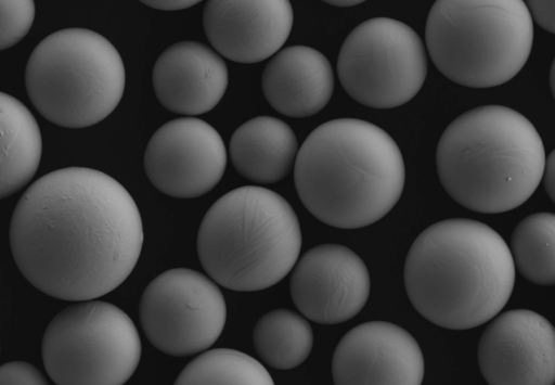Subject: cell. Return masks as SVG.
<instances>
[{
	"label": "cell",
	"mask_w": 555,
	"mask_h": 385,
	"mask_svg": "<svg viewBox=\"0 0 555 385\" xmlns=\"http://www.w3.org/2000/svg\"><path fill=\"white\" fill-rule=\"evenodd\" d=\"M337 74L344 90L358 103L373 108L397 107L423 87L426 50L406 24L389 17L370 18L346 37Z\"/></svg>",
	"instance_id": "cell-9"
},
{
	"label": "cell",
	"mask_w": 555,
	"mask_h": 385,
	"mask_svg": "<svg viewBox=\"0 0 555 385\" xmlns=\"http://www.w3.org/2000/svg\"><path fill=\"white\" fill-rule=\"evenodd\" d=\"M3 384L47 385L48 381L33 364L11 361L0 365V385Z\"/></svg>",
	"instance_id": "cell-24"
},
{
	"label": "cell",
	"mask_w": 555,
	"mask_h": 385,
	"mask_svg": "<svg viewBox=\"0 0 555 385\" xmlns=\"http://www.w3.org/2000/svg\"><path fill=\"white\" fill-rule=\"evenodd\" d=\"M542 179L544 180V189L548 197L554 202V151L545 158Z\"/></svg>",
	"instance_id": "cell-27"
},
{
	"label": "cell",
	"mask_w": 555,
	"mask_h": 385,
	"mask_svg": "<svg viewBox=\"0 0 555 385\" xmlns=\"http://www.w3.org/2000/svg\"><path fill=\"white\" fill-rule=\"evenodd\" d=\"M508 245L488 224L451 218L426 228L404 262V286L416 311L449 330H468L495 317L515 284Z\"/></svg>",
	"instance_id": "cell-2"
},
{
	"label": "cell",
	"mask_w": 555,
	"mask_h": 385,
	"mask_svg": "<svg viewBox=\"0 0 555 385\" xmlns=\"http://www.w3.org/2000/svg\"><path fill=\"white\" fill-rule=\"evenodd\" d=\"M427 52L451 81L491 88L514 78L533 42L524 0H436L426 21Z\"/></svg>",
	"instance_id": "cell-6"
},
{
	"label": "cell",
	"mask_w": 555,
	"mask_h": 385,
	"mask_svg": "<svg viewBox=\"0 0 555 385\" xmlns=\"http://www.w3.org/2000/svg\"><path fill=\"white\" fill-rule=\"evenodd\" d=\"M10 246L24 278L63 300L103 296L132 272L144 234L138 206L111 176L87 167L51 171L21 196Z\"/></svg>",
	"instance_id": "cell-1"
},
{
	"label": "cell",
	"mask_w": 555,
	"mask_h": 385,
	"mask_svg": "<svg viewBox=\"0 0 555 385\" xmlns=\"http://www.w3.org/2000/svg\"><path fill=\"white\" fill-rule=\"evenodd\" d=\"M262 92L279 113L295 118L319 113L330 102L334 74L320 51L292 46L274 53L261 77Z\"/></svg>",
	"instance_id": "cell-17"
},
{
	"label": "cell",
	"mask_w": 555,
	"mask_h": 385,
	"mask_svg": "<svg viewBox=\"0 0 555 385\" xmlns=\"http://www.w3.org/2000/svg\"><path fill=\"white\" fill-rule=\"evenodd\" d=\"M482 332L477 359L490 385H552L555 332L543 316L527 309L498 313Z\"/></svg>",
	"instance_id": "cell-13"
},
{
	"label": "cell",
	"mask_w": 555,
	"mask_h": 385,
	"mask_svg": "<svg viewBox=\"0 0 555 385\" xmlns=\"http://www.w3.org/2000/svg\"><path fill=\"white\" fill-rule=\"evenodd\" d=\"M126 84L124 62L102 35L65 28L41 40L25 69L35 108L50 123L85 128L105 119L119 104Z\"/></svg>",
	"instance_id": "cell-7"
},
{
	"label": "cell",
	"mask_w": 555,
	"mask_h": 385,
	"mask_svg": "<svg viewBox=\"0 0 555 385\" xmlns=\"http://www.w3.org/2000/svg\"><path fill=\"white\" fill-rule=\"evenodd\" d=\"M44 369L59 385H121L141 358L133 321L113 304L87 299L61 310L42 338Z\"/></svg>",
	"instance_id": "cell-8"
},
{
	"label": "cell",
	"mask_w": 555,
	"mask_h": 385,
	"mask_svg": "<svg viewBox=\"0 0 555 385\" xmlns=\"http://www.w3.org/2000/svg\"><path fill=\"white\" fill-rule=\"evenodd\" d=\"M555 215L535 213L515 227L511 246L515 269L528 281L552 286L555 283Z\"/></svg>",
	"instance_id": "cell-21"
},
{
	"label": "cell",
	"mask_w": 555,
	"mask_h": 385,
	"mask_svg": "<svg viewBox=\"0 0 555 385\" xmlns=\"http://www.w3.org/2000/svg\"><path fill=\"white\" fill-rule=\"evenodd\" d=\"M425 362L416 339L403 328L386 321H369L347 332L332 359L336 385H420Z\"/></svg>",
	"instance_id": "cell-14"
},
{
	"label": "cell",
	"mask_w": 555,
	"mask_h": 385,
	"mask_svg": "<svg viewBox=\"0 0 555 385\" xmlns=\"http://www.w3.org/2000/svg\"><path fill=\"white\" fill-rule=\"evenodd\" d=\"M143 4L162 11H176L191 8L202 0H139Z\"/></svg>",
	"instance_id": "cell-26"
},
{
	"label": "cell",
	"mask_w": 555,
	"mask_h": 385,
	"mask_svg": "<svg viewBox=\"0 0 555 385\" xmlns=\"http://www.w3.org/2000/svg\"><path fill=\"white\" fill-rule=\"evenodd\" d=\"M35 14L34 0H0V51L15 46L28 34Z\"/></svg>",
	"instance_id": "cell-23"
},
{
	"label": "cell",
	"mask_w": 555,
	"mask_h": 385,
	"mask_svg": "<svg viewBox=\"0 0 555 385\" xmlns=\"http://www.w3.org/2000/svg\"><path fill=\"white\" fill-rule=\"evenodd\" d=\"M334 7L347 8L360 4L366 0H321Z\"/></svg>",
	"instance_id": "cell-28"
},
{
	"label": "cell",
	"mask_w": 555,
	"mask_h": 385,
	"mask_svg": "<svg viewBox=\"0 0 555 385\" xmlns=\"http://www.w3.org/2000/svg\"><path fill=\"white\" fill-rule=\"evenodd\" d=\"M297 194L318 220L358 229L385 217L401 197L405 168L395 140L357 118L328 120L313 129L294 164Z\"/></svg>",
	"instance_id": "cell-3"
},
{
	"label": "cell",
	"mask_w": 555,
	"mask_h": 385,
	"mask_svg": "<svg viewBox=\"0 0 555 385\" xmlns=\"http://www.w3.org/2000/svg\"><path fill=\"white\" fill-rule=\"evenodd\" d=\"M229 81L223 59L197 41H181L156 60L152 84L159 103L186 116L204 114L222 99Z\"/></svg>",
	"instance_id": "cell-16"
},
{
	"label": "cell",
	"mask_w": 555,
	"mask_h": 385,
	"mask_svg": "<svg viewBox=\"0 0 555 385\" xmlns=\"http://www.w3.org/2000/svg\"><path fill=\"white\" fill-rule=\"evenodd\" d=\"M545 158L532 123L503 105H482L457 116L436 150L446 192L481 214L505 213L529 200L542 180Z\"/></svg>",
	"instance_id": "cell-4"
},
{
	"label": "cell",
	"mask_w": 555,
	"mask_h": 385,
	"mask_svg": "<svg viewBox=\"0 0 555 385\" xmlns=\"http://www.w3.org/2000/svg\"><path fill=\"white\" fill-rule=\"evenodd\" d=\"M41 153V132L34 115L21 101L0 92V200L33 179Z\"/></svg>",
	"instance_id": "cell-19"
},
{
	"label": "cell",
	"mask_w": 555,
	"mask_h": 385,
	"mask_svg": "<svg viewBox=\"0 0 555 385\" xmlns=\"http://www.w3.org/2000/svg\"><path fill=\"white\" fill-rule=\"evenodd\" d=\"M175 384L273 385L274 382L255 358L235 349L215 348L191 360Z\"/></svg>",
	"instance_id": "cell-22"
},
{
	"label": "cell",
	"mask_w": 555,
	"mask_h": 385,
	"mask_svg": "<svg viewBox=\"0 0 555 385\" xmlns=\"http://www.w3.org/2000/svg\"><path fill=\"white\" fill-rule=\"evenodd\" d=\"M227 149L219 132L196 117L167 121L151 137L144 170L162 193L194 198L211 191L227 166Z\"/></svg>",
	"instance_id": "cell-11"
},
{
	"label": "cell",
	"mask_w": 555,
	"mask_h": 385,
	"mask_svg": "<svg viewBox=\"0 0 555 385\" xmlns=\"http://www.w3.org/2000/svg\"><path fill=\"white\" fill-rule=\"evenodd\" d=\"M525 4L532 21L534 20V22L544 30L554 34V0H526Z\"/></svg>",
	"instance_id": "cell-25"
},
{
	"label": "cell",
	"mask_w": 555,
	"mask_h": 385,
	"mask_svg": "<svg viewBox=\"0 0 555 385\" xmlns=\"http://www.w3.org/2000/svg\"><path fill=\"white\" fill-rule=\"evenodd\" d=\"M298 142L293 129L272 116L245 121L232 134L230 159L235 170L256 183H274L294 167Z\"/></svg>",
	"instance_id": "cell-18"
},
{
	"label": "cell",
	"mask_w": 555,
	"mask_h": 385,
	"mask_svg": "<svg viewBox=\"0 0 555 385\" xmlns=\"http://www.w3.org/2000/svg\"><path fill=\"white\" fill-rule=\"evenodd\" d=\"M253 345L262 362L278 370H289L310 355L312 328L306 318L293 310L274 309L257 321Z\"/></svg>",
	"instance_id": "cell-20"
},
{
	"label": "cell",
	"mask_w": 555,
	"mask_h": 385,
	"mask_svg": "<svg viewBox=\"0 0 555 385\" xmlns=\"http://www.w3.org/2000/svg\"><path fill=\"white\" fill-rule=\"evenodd\" d=\"M292 270V300L313 322L348 321L369 299L371 280L366 265L347 246L334 243L314 246L297 259Z\"/></svg>",
	"instance_id": "cell-12"
},
{
	"label": "cell",
	"mask_w": 555,
	"mask_h": 385,
	"mask_svg": "<svg viewBox=\"0 0 555 385\" xmlns=\"http://www.w3.org/2000/svg\"><path fill=\"white\" fill-rule=\"evenodd\" d=\"M196 248L205 272L217 284L237 292L264 290L284 279L297 261L299 220L274 191L241 187L207 210Z\"/></svg>",
	"instance_id": "cell-5"
},
{
	"label": "cell",
	"mask_w": 555,
	"mask_h": 385,
	"mask_svg": "<svg viewBox=\"0 0 555 385\" xmlns=\"http://www.w3.org/2000/svg\"><path fill=\"white\" fill-rule=\"evenodd\" d=\"M147 341L159 351L184 357L212 346L221 335L227 306L217 283L188 269H169L149 283L139 305Z\"/></svg>",
	"instance_id": "cell-10"
},
{
	"label": "cell",
	"mask_w": 555,
	"mask_h": 385,
	"mask_svg": "<svg viewBox=\"0 0 555 385\" xmlns=\"http://www.w3.org/2000/svg\"><path fill=\"white\" fill-rule=\"evenodd\" d=\"M289 0H207L206 37L222 56L237 63L261 62L276 53L293 27Z\"/></svg>",
	"instance_id": "cell-15"
}]
</instances>
